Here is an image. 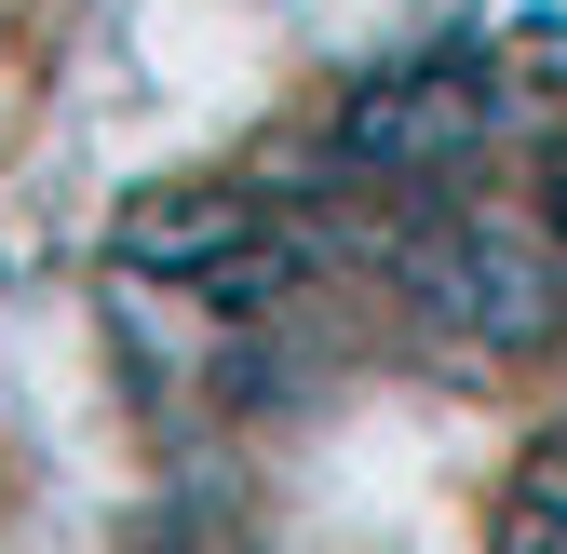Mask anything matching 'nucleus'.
<instances>
[{"label":"nucleus","mask_w":567,"mask_h":554,"mask_svg":"<svg viewBox=\"0 0 567 554\" xmlns=\"http://www.w3.org/2000/svg\"><path fill=\"white\" fill-rule=\"evenodd\" d=\"M379 270L405 285L419 325L486 338V352H527V338L554 325L540 244H514L501 217H473V203H446V189H392V203H379Z\"/></svg>","instance_id":"obj_1"},{"label":"nucleus","mask_w":567,"mask_h":554,"mask_svg":"<svg viewBox=\"0 0 567 554\" xmlns=\"http://www.w3.org/2000/svg\"><path fill=\"white\" fill-rule=\"evenodd\" d=\"M473 135H486V109H473L460 82H392V95H365V109H351V135H338V150H351V163H379L392 189H419L433 163H460Z\"/></svg>","instance_id":"obj_2"}]
</instances>
